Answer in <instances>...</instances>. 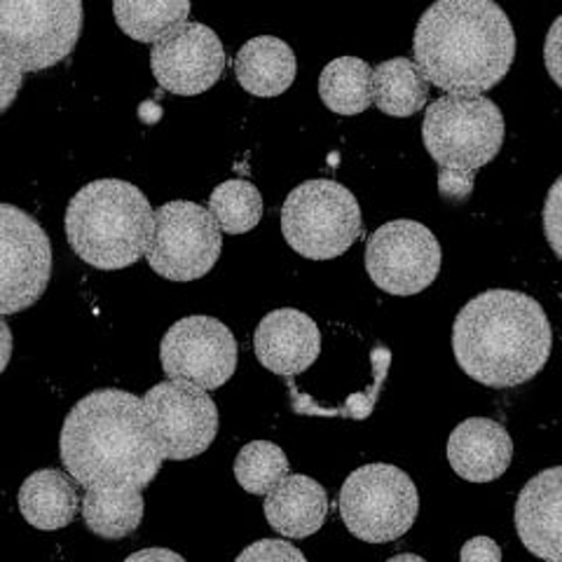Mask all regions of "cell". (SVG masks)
Returning a JSON list of instances; mask_svg holds the SVG:
<instances>
[{
  "label": "cell",
  "instance_id": "obj_12",
  "mask_svg": "<svg viewBox=\"0 0 562 562\" xmlns=\"http://www.w3.org/2000/svg\"><path fill=\"white\" fill-rule=\"evenodd\" d=\"M3 266H0V314L10 316L38 303L52 277V244L43 225L12 204L0 206Z\"/></svg>",
  "mask_w": 562,
  "mask_h": 562
},
{
  "label": "cell",
  "instance_id": "obj_5",
  "mask_svg": "<svg viewBox=\"0 0 562 562\" xmlns=\"http://www.w3.org/2000/svg\"><path fill=\"white\" fill-rule=\"evenodd\" d=\"M422 138L438 165V192L448 202L471 198L473 179L504 144L499 105L481 94L436 99L422 122Z\"/></svg>",
  "mask_w": 562,
  "mask_h": 562
},
{
  "label": "cell",
  "instance_id": "obj_24",
  "mask_svg": "<svg viewBox=\"0 0 562 562\" xmlns=\"http://www.w3.org/2000/svg\"><path fill=\"white\" fill-rule=\"evenodd\" d=\"M117 26L138 43H157L188 24L190 0H113Z\"/></svg>",
  "mask_w": 562,
  "mask_h": 562
},
{
  "label": "cell",
  "instance_id": "obj_19",
  "mask_svg": "<svg viewBox=\"0 0 562 562\" xmlns=\"http://www.w3.org/2000/svg\"><path fill=\"white\" fill-rule=\"evenodd\" d=\"M293 49L274 35H258L246 43L235 57V76L246 92L254 97H279L295 80Z\"/></svg>",
  "mask_w": 562,
  "mask_h": 562
},
{
  "label": "cell",
  "instance_id": "obj_1",
  "mask_svg": "<svg viewBox=\"0 0 562 562\" xmlns=\"http://www.w3.org/2000/svg\"><path fill=\"white\" fill-rule=\"evenodd\" d=\"M59 452L85 490H144L165 462L144 398L122 390H97L80 398L64 419Z\"/></svg>",
  "mask_w": 562,
  "mask_h": 562
},
{
  "label": "cell",
  "instance_id": "obj_27",
  "mask_svg": "<svg viewBox=\"0 0 562 562\" xmlns=\"http://www.w3.org/2000/svg\"><path fill=\"white\" fill-rule=\"evenodd\" d=\"M373 371H375V382L371 384V390L363 392V394H355L349 396L345 401L342 408H322L316 406V403L295 390L293 384V378H286L289 380V386H291V401H293V411L297 415H324V417H333V415H342V417H351V419H366L368 415H371L375 401H378V394L382 390V382H384V375H386V368H390V351H386L384 347H378L373 349Z\"/></svg>",
  "mask_w": 562,
  "mask_h": 562
},
{
  "label": "cell",
  "instance_id": "obj_25",
  "mask_svg": "<svg viewBox=\"0 0 562 562\" xmlns=\"http://www.w3.org/2000/svg\"><path fill=\"white\" fill-rule=\"evenodd\" d=\"M209 211L227 235L251 233L262 218L260 190L244 179L221 183L209 198Z\"/></svg>",
  "mask_w": 562,
  "mask_h": 562
},
{
  "label": "cell",
  "instance_id": "obj_6",
  "mask_svg": "<svg viewBox=\"0 0 562 562\" xmlns=\"http://www.w3.org/2000/svg\"><path fill=\"white\" fill-rule=\"evenodd\" d=\"M82 0H0V113L26 74L61 64L82 33Z\"/></svg>",
  "mask_w": 562,
  "mask_h": 562
},
{
  "label": "cell",
  "instance_id": "obj_30",
  "mask_svg": "<svg viewBox=\"0 0 562 562\" xmlns=\"http://www.w3.org/2000/svg\"><path fill=\"white\" fill-rule=\"evenodd\" d=\"M543 61H547L549 76L562 90V14L553 22L547 35V45H543Z\"/></svg>",
  "mask_w": 562,
  "mask_h": 562
},
{
  "label": "cell",
  "instance_id": "obj_13",
  "mask_svg": "<svg viewBox=\"0 0 562 562\" xmlns=\"http://www.w3.org/2000/svg\"><path fill=\"white\" fill-rule=\"evenodd\" d=\"M160 359L171 380H188L214 392L237 371V340L214 316H186L165 333Z\"/></svg>",
  "mask_w": 562,
  "mask_h": 562
},
{
  "label": "cell",
  "instance_id": "obj_28",
  "mask_svg": "<svg viewBox=\"0 0 562 562\" xmlns=\"http://www.w3.org/2000/svg\"><path fill=\"white\" fill-rule=\"evenodd\" d=\"M235 562H307V558L289 541L260 539L246 547Z\"/></svg>",
  "mask_w": 562,
  "mask_h": 562
},
{
  "label": "cell",
  "instance_id": "obj_17",
  "mask_svg": "<svg viewBox=\"0 0 562 562\" xmlns=\"http://www.w3.org/2000/svg\"><path fill=\"white\" fill-rule=\"evenodd\" d=\"M512 460V436L495 419L469 417L448 438V462L469 483L497 481Z\"/></svg>",
  "mask_w": 562,
  "mask_h": 562
},
{
  "label": "cell",
  "instance_id": "obj_9",
  "mask_svg": "<svg viewBox=\"0 0 562 562\" xmlns=\"http://www.w3.org/2000/svg\"><path fill=\"white\" fill-rule=\"evenodd\" d=\"M223 231L211 211L195 202H167L155 211L146 260L169 281H195L218 262Z\"/></svg>",
  "mask_w": 562,
  "mask_h": 562
},
{
  "label": "cell",
  "instance_id": "obj_8",
  "mask_svg": "<svg viewBox=\"0 0 562 562\" xmlns=\"http://www.w3.org/2000/svg\"><path fill=\"white\" fill-rule=\"evenodd\" d=\"M340 518L366 543H386L406 535L419 512L413 479L394 464H366L340 487Z\"/></svg>",
  "mask_w": 562,
  "mask_h": 562
},
{
  "label": "cell",
  "instance_id": "obj_21",
  "mask_svg": "<svg viewBox=\"0 0 562 562\" xmlns=\"http://www.w3.org/2000/svg\"><path fill=\"white\" fill-rule=\"evenodd\" d=\"M87 530L101 539H125L144 520V497L136 487H92L80 506Z\"/></svg>",
  "mask_w": 562,
  "mask_h": 562
},
{
  "label": "cell",
  "instance_id": "obj_20",
  "mask_svg": "<svg viewBox=\"0 0 562 562\" xmlns=\"http://www.w3.org/2000/svg\"><path fill=\"white\" fill-rule=\"evenodd\" d=\"M16 506L24 520L35 530L52 532L70 525L80 512V497L76 485L66 473L57 469L35 471L22 483Z\"/></svg>",
  "mask_w": 562,
  "mask_h": 562
},
{
  "label": "cell",
  "instance_id": "obj_18",
  "mask_svg": "<svg viewBox=\"0 0 562 562\" xmlns=\"http://www.w3.org/2000/svg\"><path fill=\"white\" fill-rule=\"evenodd\" d=\"M266 518L272 530L289 539L319 532L328 516L326 490L310 476L289 473L266 497Z\"/></svg>",
  "mask_w": 562,
  "mask_h": 562
},
{
  "label": "cell",
  "instance_id": "obj_16",
  "mask_svg": "<svg viewBox=\"0 0 562 562\" xmlns=\"http://www.w3.org/2000/svg\"><path fill=\"white\" fill-rule=\"evenodd\" d=\"M516 530L525 549L543 562H562V467L543 469L516 502Z\"/></svg>",
  "mask_w": 562,
  "mask_h": 562
},
{
  "label": "cell",
  "instance_id": "obj_29",
  "mask_svg": "<svg viewBox=\"0 0 562 562\" xmlns=\"http://www.w3.org/2000/svg\"><path fill=\"white\" fill-rule=\"evenodd\" d=\"M543 235H547L555 256L562 260V176L549 190L547 204H543Z\"/></svg>",
  "mask_w": 562,
  "mask_h": 562
},
{
  "label": "cell",
  "instance_id": "obj_14",
  "mask_svg": "<svg viewBox=\"0 0 562 562\" xmlns=\"http://www.w3.org/2000/svg\"><path fill=\"white\" fill-rule=\"evenodd\" d=\"M150 68L162 90L198 97L214 87L225 70V49L218 35L200 22H188L150 52Z\"/></svg>",
  "mask_w": 562,
  "mask_h": 562
},
{
  "label": "cell",
  "instance_id": "obj_33",
  "mask_svg": "<svg viewBox=\"0 0 562 562\" xmlns=\"http://www.w3.org/2000/svg\"><path fill=\"white\" fill-rule=\"evenodd\" d=\"M386 562H427V560H425V558H419V555H415V553H401V555L390 558Z\"/></svg>",
  "mask_w": 562,
  "mask_h": 562
},
{
  "label": "cell",
  "instance_id": "obj_4",
  "mask_svg": "<svg viewBox=\"0 0 562 562\" xmlns=\"http://www.w3.org/2000/svg\"><path fill=\"white\" fill-rule=\"evenodd\" d=\"M155 211L144 192L120 179H101L80 188L66 209V237L87 266L125 270L153 237Z\"/></svg>",
  "mask_w": 562,
  "mask_h": 562
},
{
  "label": "cell",
  "instance_id": "obj_7",
  "mask_svg": "<svg viewBox=\"0 0 562 562\" xmlns=\"http://www.w3.org/2000/svg\"><path fill=\"white\" fill-rule=\"evenodd\" d=\"M281 233L295 254L310 260L338 258L363 233L361 206L336 181H305L281 206Z\"/></svg>",
  "mask_w": 562,
  "mask_h": 562
},
{
  "label": "cell",
  "instance_id": "obj_23",
  "mask_svg": "<svg viewBox=\"0 0 562 562\" xmlns=\"http://www.w3.org/2000/svg\"><path fill=\"white\" fill-rule=\"evenodd\" d=\"M319 97L338 115H359L373 103V68L357 57L333 59L319 78Z\"/></svg>",
  "mask_w": 562,
  "mask_h": 562
},
{
  "label": "cell",
  "instance_id": "obj_11",
  "mask_svg": "<svg viewBox=\"0 0 562 562\" xmlns=\"http://www.w3.org/2000/svg\"><path fill=\"white\" fill-rule=\"evenodd\" d=\"M155 441L165 460L202 454L218 434V408L206 390L188 380H165L144 396Z\"/></svg>",
  "mask_w": 562,
  "mask_h": 562
},
{
  "label": "cell",
  "instance_id": "obj_22",
  "mask_svg": "<svg viewBox=\"0 0 562 562\" xmlns=\"http://www.w3.org/2000/svg\"><path fill=\"white\" fill-rule=\"evenodd\" d=\"M429 80L406 57L382 61L373 70V103L390 117H411L425 109Z\"/></svg>",
  "mask_w": 562,
  "mask_h": 562
},
{
  "label": "cell",
  "instance_id": "obj_15",
  "mask_svg": "<svg viewBox=\"0 0 562 562\" xmlns=\"http://www.w3.org/2000/svg\"><path fill=\"white\" fill-rule=\"evenodd\" d=\"M254 349L260 366L270 373L295 378L319 359L322 333L305 312L281 307L258 324Z\"/></svg>",
  "mask_w": 562,
  "mask_h": 562
},
{
  "label": "cell",
  "instance_id": "obj_2",
  "mask_svg": "<svg viewBox=\"0 0 562 562\" xmlns=\"http://www.w3.org/2000/svg\"><path fill=\"white\" fill-rule=\"evenodd\" d=\"M415 64L448 94H483L516 57V33L495 0H436L415 29Z\"/></svg>",
  "mask_w": 562,
  "mask_h": 562
},
{
  "label": "cell",
  "instance_id": "obj_3",
  "mask_svg": "<svg viewBox=\"0 0 562 562\" xmlns=\"http://www.w3.org/2000/svg\"><path fill=\"white\" fill-rule=\"evenodd\" d=\"M553 347L549 316L535 297L492 289L469 301L452 326V351L462 371L492 390L530 382Z\"/></svg>",
  "mask_w": 562,
  "mask_h": 562
},
{
  "label": "cell",
  "instance_id": "obj_10",
  "mask_svg": "<svg viewBox=\"0 0 562 562\" xmlns=\"http://www.w3.org/2000/svg\"><path fill=\"white\" fill-rule=\"evenodd\" d=\"M366 270L384 293H422L441 270V244L417 221L384 223L368 237Z\"/></svg>",
  "mask_w": 562,
  "mask_h": 562
},
{
  "label": "cell",
  "instance_id": "obj_26",
  "mask_svg": "<svg viewBox=\"0 0 562 562\" xmlns=\"http://www.w3.org/2000/svg\"><path fill=\"white\" fill-rule=\"evenodd\" d=\"M289 457L270 441L246 443L235 460L237 483L251 495H270V492L289 476Z\"/></svg>",
  "mask_w": 562,
  "mask_h": 562
},
{
  "label": "cell",
  "instance_id": "obj_32",
  "mask_svg": "<svg viewBox=\"0 0 562 562\" xmlns=\"http://www.w3.org/2000/svg\"><path fill=\"white\" fill-rule=\"evenodd\" d=\"M125 562H188V560L169 549H144V551L132 553Z\"/></svg>",
  "mask_w": 562,
  "mask_h": 562
},
{
  "label": "cell",
  "instance_id": "obj_31",
  "mask_svg": "<svg viewBox=\"0 0 562 562\" xmlns=\"http://www.w3.org/2000/svg\"><path fill=\"white\" fill-rule=\"evenodd\" d=\"M460 562H502V549L490 537H473L462 547Z\"/></svg>",
  "mask_w": 562,
  "mask_h": 562
}]
</instances>
